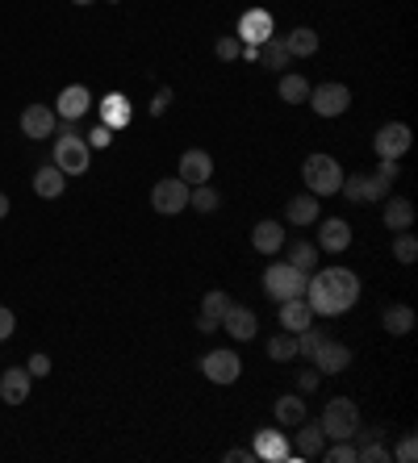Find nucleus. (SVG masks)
I'll return each instance as SVG.
<instances>
[{
    "mask_svg": "<svg viewBox=\"0 0 418 463\" xmlns=\"http://www.w3.org/2000/svg\"><path fill=\"white\" fill-rule=\"evenodd\" d=\"M306 300L314 317H339L360 300V275L351 267H314L306 280Z\"/></svg>",
    "mask_w": 418,
    "mask_h": 463,
    "instance_id": "f257e3e1",
    "label": "nucleus"
},
{
    "mask_svg": "<svg viewBox=\"0 0 418 463\" xmlns=\"http://www.w3.org/2000/svg\"><path fill=\"white\" fill-rule=\"evenodd\" d=\"M318 426H322V435H326V443H351V438H360V405L351 396H334L322 409Z\"/></svg>",
    "mask_w": 418,
    "mask_h": 463,
    "instance_id": "f03ea898",
    "label": "nucleus"
},
{
    "mask_svg": "<svg viewBox=\"0 0 418 463\" xmlns=\"http://www.w3.org/2000/svg\"><path fill=\"white\" fill-rule=\"evenodd\" d=\"M301 180H306V192H314V196H334L343 184V167L334 155H309L301 164Z\"/></svg>",
    "mask_w": 418,
    "mask_h": 463,
    "instance_id": "7ed1b4c3",
    "label": "nucleus"
},
{
    "mask_svg": "<svg viewBox=\"0 0 418 463\" xmlns=\"http://www.w3.org/2000/svg\"><path fill=\"white\" fill-rule=\"evenodd\" d=\"M306 272H297L293 263H272V267H264V292L268 300H289V297H306Z\"/></svg>",
    "mask_w": 418,
    "mask_h": 463,
    "instance_id": "20e7f679",
    "label": "nucleus"
},
{
    "mask_svg": "<svg viewBox=\"0 0 418 463\" xmlns=\"http://www.w3.org/2000/svg\"><path fill=\"white\" fill-rule=\"evenodd\" d=\"M51 164L63 172V176H84L88 167H92V147L84 142V134H59L55 142V159Z\"/></svg>",
    "mask_w": 418,
    "mask_h": 463,
    "instance_id": "39448f33",
    "label": "nucleus"
},
{
    "mask_svg": "<svg viewBox=\"0 0 418 463\" xmlns=\"http://www.w3.org/2000/svg\"><path fill=\"white\" fill-rule=\"evenodd\" d=\"M390 188L393 184L381 176V172H356V176H343V184H339V192H343L351 204H381L390 196Z\"/></svg>",
    "mask_w": 418,
    "mask_h": 463,
    "instance_id": "423d86ee",
    "label": "nucleus"
},
{
    "mask_svg": "<svg viewBox=\"0 0 418 463\" xmlns=\"http://www.w3.org/2000/svg\"><path fill=\"white\" fill-rule=\"evenodd\" d=\"M306 105L318 117H343L351 109V88L348 84H318V88H309Z\"/></svg>",
    "mask_w": 418,
    "mask_h": 463,
    "instance_id": "0eeeda50",
    "label": "nucleus"
},
{
    "mask_svg": "<svg viewBox=\"0 0 418 463\" xmlns=\"http://www.w3.org/2000/svg\"><path fill=\"white\" fill-rule=\"evenodd\" d=\"M189 184H184L181 176H172V180H159L151 188V209L155 213H164V218H176V213H184L189 209Z\"/></svg>",
    "mask_w": 418,
    "mask_h": 463,
    "instance_id": "6e6552de",
    "label": "nucleus"
},
{
    "mask_svg": "<svg viewBox=\"0 0 418 463\" xmlns=\"http://www.w3.org/2000/svg\"><path fill=\"white\" fill-rule=\"evenodd\" d=\"M410 142H414L410 125H406V122H390V125H381V130H376L373 150H376V159H402L406 150H410Z\"/></svg>",
    "mask_w": 418,
    "mask_h": 463,
    "instance_id": "1a4fd4ad",
    "label": "nucleus"
},
{
    "mask_svg": "<svg viewBox=\"0 0 418 463\" xmlns=\"http://www.w3.org/2000/svg\"><path fill=\"white\" fill-rule=\"evenodd\" d=\"M201 371H205L209 384H235L238 376H243V359H238L235 351H209L201 355Z\"/></svg>",
    "mask_w": 418,
    "mask_h": 463,
    "instance_id": "9d476101",
    "label": "nucleus"
},
{
    "mask_svg": "<svg viewBox=\"0 0 418 463\" xmlns=\"http://www.w3.org/2000/svg\"><path fill=\"white\" fill-rule=\"evenodd\" d=\"M272 34H277V29H272V13H268V9H247L235 26V38L243 42V46H260V42H268Z\"/></svg>",
    "mask_w": 418,
    "mask_h": 463,
    "instance_id": "9b49d317",
    "label": "nucleus"
},
{
    "mask_svg": "<svg viewBox=\"0 0 418 463\" xmlns=\"http://www.w3.org/2000/svg\"><path fill=\"white\" fill-rule=\"evenodd\" d=\"M92 113V92L84 88V84H68L63 92H59V105H55V117L59 122H80Z\"/></svg>",
    "mask_w": 418,
    "mask_h": 463,
    "instance_id": "f8f14e48",
    "label": "nucleus"
},
{
    "mask_svg": "<svg viewBox=\"0 0 418 463\" xmlns=\"http://www.w3.org/2000/svg\"><path fill=\"white\" fill-rule=\"evenodd\" d=\"M218 326H222L235 342H251L255 334H260V317L251 314L247 305H230V309L222 314V322H218Z\"/></svg>",
    "mask_w": 418,
    "mask_h": 463,
    "instance_id": "ddd939ff",
    "label": "nucleus"
},
{
    "mask_svg": "<svg viewBox=\"0 0 418 463\" xmlns=\"http://www.w3.org/2000/svg\"><path fill=\"white\" fill-rule=\"evenodd\" d=\"M314 359V368L322 371V376H339V371H348L351 368V347H343V342H334V339H326L318 347V351L309 355Z\"/></svg>",
    "mask_w": 418,
    "mask_h": 463,
    "instance_id": "4468645a",
    "label": "nucleus"
},
{
    "mask_svg": "<svg viewBox=\"0 0 418 463\" xmlns=\"http://www.w3.org/2000/svg\"><path fill=\"white\" fill-rule=\"evenodd\" d=\"M55 125H59V117H55L51 105H29V109L21 113V134L34 138V142L51 138V134H55Z\"/></svg>",
    "mask_w": 418,
    "mask_h": 463,
    "instance_id": "2eb2a0df",
    "label": "nucleus"
},
{
    "mask_svg": "<svg viewBox=\"0 0 418 463\" xmlns=\"http://www.w3.org/2000/svg\"><path fill=\"white\" fill-rule=\"evenodd\" d=\"M176 167H181V180L189 184V188L209 184V176H213V159H209V150H184Z\"/></svg>",
    "mask_w": 418,
    "mask_h": 463,
    "instance_id": "dca6fc26",
    "label": "nucleus"
},
{
    "mask_svg": "<svg viewBox=\"0 0 418 463\" xmlns=\"http://www.w3.org/2000/svg\"><path fill=\"white\" fill-rule=\"evenodd\" d=\"M351 246V226L343 218H326L318 226V251H326V255H343Z\"/></svg>",
    "mask_w": 418,
    "mask_h": 463,
    "instance_id": "f3484780",
    "label": "nucleus"
},
{
    "mask_svg": "<svg viewBox=\"0 0 418 463\" xmlns=\"http://www.w3.org/2000/svg\"><path fill=\"white\" fill-rule=\"evenodd\" d=\"M29 388H34V376H29L26 368H9L0 376V401H4V405H26Z\"/></svg>",
    "mask_w": 418,
    "mask_h": 463,
    "instance_id": "a211bd4d",
    "label": "nucleus"
},
{
    "mask_svg": "<svg viewBox=\"0 0 418 463\" xmlns=\"http://www.w3.org/2000/svg\"><path fill=\"white\" fill-rule=\"evenodd\" d=\"M306 326H314V309H309V300H306V297L280 300V330H289V334H301Z\"/></svg>",
    "mask_w": 418,
    "mask_h": 463,
    "instance_id": "6ab92c4d",
    "label": "nucleus"
},
{
    "mask_svg": "<svg viewBox=\"0 0 418 463\" xmlns=\"http://www.w3.org/2000/svg\"><path fill=\"white\" fill-rule=\"evenodd\" d=\"M255 459H268V463H289V459H293L289 438L280 435V430H260V435H255Z\"/></svg>",
    "mask_w": 418,
    "mask_h": 463,
    "instance_id": "aec40b11",
    "label": "nucleus"
},
{
    "mask_svg": "<svg viewBox=\"0 0 418 463\" xmlns=\"http://www.w3.org/2000/svg\"><path fill=\"white\" fill-rule=\"evenodd\" d=\"M293 430H297V435H293V443H297V459H318L322 447H326L322 426L318 422H297Z\"/></svg>",
    "mask_w": 418,
    "mask_h": 463,
    "instance_id": "412c9836",
    "label": "nucleus"
},
{
    "mask_svg": "<svg viewBox=\"0 0 418 463\" xmlns=\"http://www.w3.org/2000/svg\"><path fill=\"white\" fill-rule=\"evenodd\" d=\"M381 218H385V226H390L393 234L398 230H410V226H414V204L406 201V196H385V201H381Z\"/></svg>",
    "mask_w": 418,
    "mask_h": 463,
    "instance_id": "4be33fe9",
    "label": "nucleus"
},
{
    "mask_svg": "<svg viewBox=\"0 0 418 463\" xmlns=\"http://www.w3.org/2000/svg\"><path fill=\"white\" fill-rule=\"evenodd\" d=\"M251 246L260 251V255H277L285 251V226L280 221H255V230H251Z\"/></svg>",
    "mask_w": 418,
    "mask_h": 463,
    "instance_id": "5701e85b",
    "label": "nucleus"
},
{
    "mask_svg": "<svg viewBox=\"0 0 418 463\" xmlns=\"http://www.w3.org/2000/svg\"><path fill=\"white\" fill-rule=\"evenodd\" d=\"M63 188H68V176H63L55 164H46V167H38V172H34V192H38L42 201H59V196H63Z\"/></svg>",
    "mask_w": 418,
    "mask_h": 463,
    "instance_id": "b1692460",
    "label": "nucleus"
},
{
    "mask_svg": "<svg viewBox=\"0 0 418 463\" xmlns=\"http://www.w3.org/2000/svg\"><path fill=\"white\" fill-rule=\"evenodd\" d=\"M130 117H134V109H130V100H125L122 92H109L100 100V122L109 125V130H125Z\"/></svg>",
    "mask_w": 418,
    "mask_h": 463,
    "instance_id": "393cba45",
    "label": "nucleus"
},
{
    "mask_svg": "<svg viewBox=\"0 0 418 463\" xmlns=\"http://www.w3.org/2000/svg\"><path fill=\"white\" fill-rule=\"evenodd\" d=\"M414 309L410 305H390L385 314H381V326H385V334H393V339H406V334H414Z\"/></svg>",
    "mask_w": 418,
    "mask_h": 463,
    "instance_id": "a878e982",
    "label": "nucleus"
},
{
    "mask_svg": "<svg viewBox=\"0 0 418 463\" xmlns=\"http://www.w3.org/2000/svg\"><path fill=\"white\" fill-rule=\"evenodd\" d=\"M255 63H260V68H268V71H285V68H289L293 55H289V46H285V38H277V34H272L268 42H260V59H255Z\"/></svg>",
    "mask_w": 418,
    "mask_h": 463,
    "instance_id": "bb28decb",
    "label": "nucleus"
},
{
    "mask_svg": "<svg viewBox=\"0 0 418 463\" xmlns=\"http://www.w3.org/2000/svg\"><path fill=\"white\" fill-rule=\"evenodd\" d=\"M285 46H289V55H293V59L318 55V29H309V26L289 29V34H285Z\"/></svg>",
    "mask_w": 418,
    "mask_h": 463,
    "instance_id": "cd10ccee",
    "label": "nucleus"
},
{
    "mask_svg": "<svg viewBox=\"0 0 418 463\" xmlns=\"http://www.w3.org/2000/svg\"><path fill=\"white\" fill-rule=\"evenodd\" d=\"M285 218H289L293 226H314V221H318V196H314V192L293 196L289 209H285Z\"/></svg>",
    "mask_w": 418,
    "mask_h": 463,
    "instance_id": "c85d7f7f",
    "label": "nucleus"
},
{
    "mask_svg": "<svg viewBox=\"0 0 418 463\" xmlns=\"http://www.w3.org/2000/svg\"><path fill=\"white\" fill-rule=\"evenodd\" d=\"M277 92H280V100H285V105H306L309 80H306V76H297V71H280Z\"/></svg>",
    "mask_w": 418,
    "mask_h": 463,
    "instance_id": "c756f323",
    "label": "nucleus"
},
{
    "mask_svg": "<svg viewBox=\"0 0 418 463\" xmlns=\"http://www.w3.org/2000/svg\"><path fill=\"white\" fill-rule=\"evenodd\" d=\"M289 263L293 267H297V272H314V267H318V243H301V238H297V243L289 246Z\"/></svg>",
    "mask_w": 418,
    "mask_h": 463,
    "instance_id": "7c9ffc66",
    "label": "nucleus"
},
{
    "mask_svg": "<svg viewBox=\"0 0 418 463\" xmlns=\"http://www.w3.org/2000/svg\"><path fill=\"white\" fill-rule=\"evenodd\" d=\"M277 422L280 426L306 422V401H301V396H280L277 401Z\"/></svg>",
    "mask_w": 418,
    "mask_h": 463,
    "instance_id": "2f4dec72",
    "label": "nucleus"
},
{
    "mask_svg": "<svg viewBox=\"0 0 418 463\" xmlns=\"http://www.w3.org/2000/svg\"><path fill=\"white\" fill-rule=\"evenodd\" d=\"M268 359H277V363H289V359H297V334H272V342H268Z\"/></svg>",
    "mask_w": 418,
    "mask_h": 463,
    "instance_id": "473e14b6",
    "label": "nucleus"
},
{
    "mask_svg": "<svg viewBox=\"0 0 418 463\" xmlns=\"http://www.w3.org/2000/svg\"><path fill=\"white\" fill-rule=\"evenodd\" d=\"M189 204H193L197 213H218V209H222V196L209 188V184H197V188L189 192Z\"/></svg>",
    "mask_w": 418,
    "mask_h": 463,
    "instance_id": "72a5a7b5",
    "label": "nucleus"
},
{
    "mask_svg": "<svg viewBox=\"0 0 418 463\" xmlns=\"http://www.w3.org/2000/svg\"><path fill=\"white\" fill-rule=\"evenodd\" d=\"M393 259L406 263V267L418 259V238H414V234H406V230L393 234Z\"/></svg>",
    "mask_w": 418,
    "mask_h": 463,
    "instance_id": "f704fd0d",
    "label": "nucleus"
},
{
    "mask_svg": "<svg viewBox=\"0 0 418 463\" xmlns=\"http://www.w3.org/2000/svg\"><path fill=\"white\" fill-rule=\"evenodd\" d=\"M230 309V297H226L222 288H209L205 297H201V314L213 317V322H222V314Z\"/></svg>",
    "mask_w": 418,
    "mask_h": 463,
    "instance_id": "c9c22d12",
    "label": "nucleus"
},
{
    "mask_svg": "<svg viewBox=\"0 0 418 463\" xmlns=\"http://www.w3.org/2000/svg\"><path fill=\"white\" fill-rule=\"evenodd\" d=\"M356 463H393L390 447H381L376 438H368L364 447H356Z\"/></svg>",
    "mask_w": 418,
    "mask_h": 463,
    "instance_id": "e433bc0d",
    "label": "nucleus"
},
{
    "mask_svg": "<svg viewBox=\"0 0 418 463\" xmlns=\"http://www.w3.org/2000/svg\"><path fill=\"white\" fill-rule=\"evenodd\" d=\"M322 342H326V334H322V330H314V326H306L301 334H297V355H306V359H309V355L318 351Z\"/></svg>",
    "mask_w": 418,
    "mask_h": 463,
    "instance_id": "4c0bfd02",
    "label": "nucleus"
},
{
    "mask_svg": "<svg viewBox=\"0 0 418 463\" xmlns=\"http://www.w3.org/2000/svg\"><path fill=\"white\" fill-rule=\"evenodd\" d=\"M238 51H243V42H238L235 34H226V38H218V46H213V55L222 59V63H235Z\"/></svg>",
    "mask_w": 418,
    "mask_h": 463,
    "instance_id": "58836bf2",
    "label": "nucleus"
},
{
    "mask_svg": "<svg viewBox=\"0 0 418 463\" xmlns=\"http://www.w3.org/2000/svg\"><path fill=\"white\" fill-rule=\"evenodd\" d=\"M390 455H393L398 463H414V459H418V438H414V435H406L402 443H398V447L390 451Z\"/></svg>",
    "mask_w": 418,
    "mask_h": 463,
    "instance_id": "ea45409f",
    "label": "nucleus"
},
{
    "mask_svg": "<svg viewBox=\"0 0 418 463\" xmlns=\"http://www.w3.org/2000/svg\"><path fill=\"white\" fill-rule=\"evenodd\" d=\"M331 463H356V447L351 443H334V447H322Z\"/></svg>",
    "mask_w": 418,
    "mask_h": 463,
    "instance_id": "a19ab883",
    "label": "nucleus"
},
{
    "mask_svg": "<svg viewBox=\"0 0 418 463\" xmlns=\"http://www.w3.org/2000/svg\"><path fill=\"white\" fill-rule=\"evenodd\" d=\"M26 371L34 376V380H42V376H51V355H29V363H26Z\"/></svg>",
    "mask_w": 418,
    "mask_h": 463,
    "instance_id": "79ce46f5",
    "label": "nucleus"
},
{
    "mask_svg": "<svg viewBox=\"0 0 418 463\" xmlns=\"http://www.w3.org/2000/svg\"><path fill=\"white\" fill-rule=\"evenodd\" d=\"M84 142H88V147H109V142H113V130H109V125H105V122H97V125H92V134H88V138H84Z\"/></svg>",
    "mask_w": 418,
    "mask_h": 463,
    "instance_id": "37998d69",
    "label": "nucleus"
},
{
    "mask_svg": "<svg viewBox=\"0 0 418 463\" xmlns=\"http://www.w3.org/2000/svg\"><path fill=\"white\" fill-rule=\"evenodd\" d=\"M13 330H17L13 309H4V305H0V342H9V339H13Z\"/></svg>",
    "mask_w": 418,
    "mask_h": 463,
    "instance_id": "c03bdc74",
    "label": "nucleus"
},
{
    "mask_svg": "<svg viewBox=\"0 0 418 463\" xmlns=\"http://www.w3.org/2000/svg\"><path fill=\"white\" fill-rule=\"evenodd\" d=\"M167 105H172V88H159V92L151 96V117H159V113H167Z\"/></svg>",
    "mask_w": 418,
    "mask_h": 463,
    "instance_id": "a18cd8bd",
    "label": "nucleus"
},
{
    "mask_svg": "<svg viewBox=\"0 0 418 463\" xmlns=\"http://www.w3.org/2000/svg\"><path fill=\"white\" fill-rule=\"evenodd\" d=\"M318 380H322V371L318 368H306L301 376H297V388H301V393H314V388H318Z\"/></svg>",
    "mask_w": 418,
    "mask_h": 463,
    "instance_id": "49530a36",
    "label": "nucleus"
},
{
    "mask_svg": "<svg viewBox=\"0 0 418 463\" xmlns=\"http://www.w3.org/2000/svg\"><path fill=\"white\" fill-rule=\"evenodd\" d=\"M226 459H230V463H251V459H255V451H243V447H230V451H226Z\"/></svg>",
    "mask_w": 418,
    "mask_h": 463,
    "instance_id": "de8ad7c7",
    "label": "nucleus"
},
{
    "mask_svg": "<svg viewBox=\"0 0 418 463\" xmlns=\"http://www.w3.org/2000/svg\"><path fill=\"white\" fill-rule=\"evenodd\" d=\"M197 330H201V334H213V330H218V322H213V317H197Z\"/></svg>",
    "mask_w": 418,
    "mask_h": 463,
    "instance_id": "09e8293b",
    "label": "nucleus"
},
{
    "mask_svg": "<svg viewBox=\"0 0 418 463\" xmlns=\"http://www.w3.org/2000/svg\"><path fill=\"white\" fill-rule=\"evenodd\" d=\"M238 59H247V63H255V59H260V46H243V51H238Z\"/></svg>",
    "mask_w": 418,
    "mask_h": 463,
    "instance_id": "8fccbe9b",
    "label": "nucleus"
},
{
    "mask_svg": "<svg viewBox=\"0 0 418 463\" xmlns=\"http://www.w3.org/2000/svg\"><path fill=\"white\" fill-rule=\"evenodd\" d=\"M9 218V196H4V192H0V221Z\"/></svg>",
    "mask_w": 418,
    "mask_h": 463,
    "instance_id": "3c124183",
    "label": "nucleus"
},
{
    "mask_svg": "<svg viewBox=\"0 0 418 463\" xmlns=\"http://www.w3.org/2000/svg\"><path fill=\"white\" fill-rule=\"evenodd\" d=\"M71 4H80V9H84V4H92V0H71Z\"/></svg>",
    "mask_w": 418,
    "mask_h": 463,
    "instance_id": "603ef678",
    "label": "nucleus"
},
{
    "mask_svg": "<svg viewBox=\"0 0 418 463\" xmlns=\"http://www.w3.org/2000/svg\"><path fill=\"white\" fill-rule=\"evenodd\" d=\"M109 4H122V0H109Z\"/></svg>",
    "mask_w": 418,
    "mask_h": 463,
    "instance_id": "864d4df0",
    "label": "nucleus"
}]
</instances>
